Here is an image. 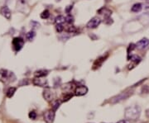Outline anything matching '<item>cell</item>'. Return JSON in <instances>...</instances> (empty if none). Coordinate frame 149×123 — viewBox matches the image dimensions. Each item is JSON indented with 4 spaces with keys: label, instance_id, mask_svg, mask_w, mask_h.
I'll use <instances>...</instances> for the list:
<instances>
[{
    "label": "cell",
    "instance_id": "cell-1",
    "mask_svg": "<svg viewBox=\"0 0 149 123\" xmlns=\"http://www.w3.org/2000/svg\"><path fill=\"white\" fill-rule=\"evenodd\" d=\"M141 114V108L138 105L131 106L126 108L124 112L125 118L128 120L135 121L137 119H138Z\"/></svg>",
    "mask_w": 149,
    "mask_h": 123
},
{
    "label": "cell",
    "instance_id": "cell-2",
    "mask_svg": "<svg viewBox=\"0 0 149 123\" xmlns=\"http://www.w3.org/2000/svg\"><path fill=\"white\" fill-rule=\"evenodd\" d=\"M132 94H133L132 91H125V92L120 93L119 95H117V96H115V97H113V98H111L110 103L111 104H116V103H118V102H119L121 101L125 100V99L128 98Z\"/></svg>",
    "mask_w": 149,
    "mask_h": 123
},
{
    "label": "cell",
    "instance_id": "cell-3",
    "mask_svg": "<svg viewBox=\"0 0 149 123\" xmlns=\"http://www.w3.org/2000/svg\"><path fill=\"white\" fill-rule=\"evenodd\" d=\"M24 45V40L21 37H15L13 40V46L15 51H19Z\"/></svg>",
    "mask_w": 149,
    "mask_h": 123
},
{
    "label": "cell",
    "instance_id": "cell-4",
    "mask_svg": "<svg viewBox=\"0 0 149 123\" xmlns=\"http://www.w3.org/2000/svg\"><path fill=\"white\" fill-rule=\"evenodd\" d=\"M100 23H101V19L100 17H95L91 20H89V22L87 23V25H86V27L89 29H95L100 25Z\"/></svg>",
    "mask_w": 149,
    "mask_h": 123
},
{
    "label": "cell",
    "instance_id": "cell-5",
    "mask_svg": "<svg viewBox=\"0 0 149 123\" xmlns=\"http://www.w3.org/2000/svg\"><path fill=\"white\" fill-rule=\"evenodd\" d=\"M0 74L2 75V78L5 80H9V82H13L15 78H12V77H15L13 72H9L7 69H1L0 70Z\"/></svg>",
    "mask_w": 149,
    "mask_h": 123
},
{
    "label": "cell",
    "instance_id": "cell-6",
    "mask_svg": "<svg viewBox=\"0 0 149 123\" xmlns=\"http://www.w3.org/2000/svg\"><path fill=\"white\" fill-rule=\"evenodd\" d=\"M32 83L34 85L39 86V87H48V83L46 79H44L41 77H36L33 78Z\"/></svg>",
    "mask_w": 149,
    "mask_h": 123
},
{
    "label": "cell",
    "instance_id": "cell-7",
    "mask_svg": "<svg viewBox=\"0 0 149 123\" xmlns=\"http://www.w3.org/2000/svg\"><path fill=\"white\" fill-rule=\"evenodd\" d=\"M55 119V111L48 110L44 113V120L47 123H52Z\"/></svg>",
    "mask_w": 149,
    "mask_h": 123
},
{
    "label": "cell",
    "instance_id": "cell-8",
    "mask_svg": "<svg viewBox=\"0 0 149 123\" xmlns=\"http://www.w3.org/2000/svg\"><path fill=\"white\" fill-rule=\"evenodd\" d=\"M148 46H149V40L147 38H143L142 40H140V41L137 42V44H136L137 48H138L140 50L146 49L147 47H148Z\"/></svg>",
    "mask_w": 149,
    "mask_h": 123
},
{
    "label": "cell",
    "instance_id": "cell-9",
    "mask_svg": "<svg viewBox=\"0 0 149 123\" xmlns=\"http://www.w3.org/2000/svg\"><path fill=\"white\" fill-rule=\"evenodd\" d=\"M88 92V88L86 86H79L76 89V95L77 96H83V95L86 94Z\"/></svg>",
    "mask_w": 149,
    "mask_h": 123
},
{
    "label": "cell",
    "instance_id": "cell-10",
    "mask_svg": "<svg viewBox=\"0 0 149 123\" xmlns=\"http://www.w3.org/2000/svg\"><path fill=\"white\" fill-rule=\"evenodd\" d=\"M0 13H1L3 17L7 18V20H10L11 18V11L7 6H3L0 9Z\"/></svg>",
    "mask_w": 149,
    "mask_h": 123
},
{
    "label": "cell",
    "instance_id": "cell-11",
    "mask_svg": "<svg viewBox=\"0 0 149 123\" xmlns=\"http://www.w3.org/2000/svg\"><path fill=\"white\" fill-rule=\"evenodd\" d=\"M107 56H108V55H105V56H104V55H103V56L98 58L95 61V63H94L93 69H97V68H100V67L102 65V64H103V62L105 60V59L107 58Z\"/></svg>",
    "mask_w": 149,
    "mask_h": 123
},
{
    "label": "cell",
    "instance_id": "cell-12",
    "mask_svg": "<svg viewBox=\"0 0 149 123\" xmlns=\"http://www.w3.org/2000/svg\"><path fill=\"white\" fill-rule=\"evenodd\" d=\"M43 97L46 101H52L54 98V94L51 90L46 89L43 91Z\"/></svg>",
    "mask_w": 149,
    "mask_h": 123
},
{
    "label": "cell",
    "instance_id": "cell-13",
    "mask_svg": "<svg viewBox=\"0 0 149 123\" xmlns=\"http://www.w3.org/2000/svg\"><path fill=\"white\" fill-rule=\"evenodd\" d=\"M98 13H99L100 14H103L104 18L110 17V16L112 15V11L106 8V7H102L101 9H100L99 11H98Z\"/></svg>",
    "mask_w": 149,
    "mask_h": 123
},
{
    "label": "cell",
    "instance_id": "cell-14",
    "mask_svg": "<svg viewBox=\"0 0 149 123\" xmlns=\"http://www.w3.org/2000/svg\"><path fill=\"white\" fill-rule=\"evenodd\" d=\"M142 8H143L142 4L138 3H135V4L133 5V7H131V11L133 13H139V12L142 10Z\"/></svg>",
    "mask_w": 149,
    "mask_h": 123
},
{
    "label": "cell",
    "instance_id": "cell-15",
    "mask_svg": "<svg viewBox=\"0 0 149 123\" xmlns=\"http://www.w3.org/2000/svg\"><path fill=\"white\" fill-rule=\"evenodd\" d=\"M48 74V71L47 70H45V69H41V70H37L35 72V76L36 77H41L43 78L46 76Z\"/></svg>",
    "mask_w": 149,
    "mask_h": 123
},
{
    "label": "cell",
    "instance_id": "cell-16",
    "mask_svg": "<svg viewBox=\"0 0 149 123\" xmlns=\"http://www.w3.org/2000/svg\"><path fill=\"white\" fill-rule=\"evenodd\" d=\"M129 59L134 63V65H138V63H140L142 59H141L138 55H132L131 56H129Z\"/></svg>",
    "mask_w": 149,
    "mask_h": 123
},
{
    "label": "cell",
    "instance_id": "cell-17",
    "mask_svg": "<svg viewBox=\"0 0 149 123\" xmlns=\"http://www.w3.org/2000/svg\"><path fill=\"white\" fill-rule=\"evenodd\" d=\"M15 92H16V88H14V87H11V88H9V90L7 91V93H6L7 97L11 98L14 95Z\"/></svg>",
    "mask_w": 149,
    "mask_h": 123
},
{
    "label": "cell",
    "instance_id": "cell-18",
    "mask_svg": "<svg viewBox=\"0 0 149 123\" xmlns=\"http://www.w3.org/2000/svg\"><path fill=\"white\" fill-rule=\"evenodd\" d=\"M35 35H36V34H35V31H29V32L27 33L26 37H27V40H28V41H32L33 38L35 37Z\"/></svg>",
    "mask_w": 149,
    "mask_h": 123
},
{
    "label": "cell",
    "instance_id": "cell-19",
    "mask_svg": "<svg viewBox=\"0 0 149 123\" xmlns=\"http://www.w3.org/2000/svg\"><path fill=\"white\" fill-rule=\"evenodd\" d=\"M65 22H67L68 24H72V23L74 22V17H73V16H71L70 14H68V15L65 17Z\"/></svg>",
    "mask_w": 149,
    "mask_h": 123
},
{
    "label": "cell",
    "instance_id": "cell-20",
    "mask_svg": "<svg viewBox=\"0 0 149 123\" xmlns=\"http://www.w3.org/2000/svg\"><path fill=\"white\" fill-rule=\"evenodd\" d=\"M63 22H65V17L61 15L58 16V17H56V19H55V22H56V24H61V23H62Z\"/></svg>",
    "mask_w": 149,
    "mask_h": 123
},
{
    "label": "cell",
    "instance_id": "cell-21",
    "mask_svg": "<svg viewBox=\"0 0 149 123\" xmlns=\"http://www.w3.org/2000/svg\"><path fill=\"white\" fill-rule=\"evenodd\" d=\"M50 17V12L48 10H45L43 11L41 13V17L42 19H47Z\"/></svg>",
    "mask_w": 149,
    "mask_h": 123
},
{
    "label": "cell",
    "instance_id": "cell-22",
    "mask_svg": "<svg viewBox=\"0 0 149 123\" xmlns=\"http://www.w3.org/2000/svg\"><path fill=\"white\" fill-rule=\"evenodd\" d=\"M66 31H67L69 33H74L77 31V28L74 26L70 25V26H68V27L66 28Z\"/></svg>",
    "mask_w": 149,
    "mask_h": 123
},
{
    "label": "cell",
    "instance_id": "cell-23",
    "mask_svg": "<svg viewBox=\"0 0 149 123\" xmlns=\"http://www.w3.org/2000/svg\"><path fill=\"white\" fill-rule=\"evenodd\" d=\"M56 31H57L58 33H61L64 30V26L62 25V23H61V24H56Z\"/></svg>",
    "mask_w": 149,
    "mask_h": 123
},
{
    "label": "cell",
    "instance_id": "cell-24",
    "mask_svg": "<svg viewBox=\"0 0 149 123\" xmlns=\"http://www.w3.org/2000/svg\"><path fill=\"white\" fill-rule=\"evenodd\" d=\"M136 45L135 44H133V43H131V44L130 45H129L128 46V54H130V50L132 51V50H134L135 48H136Z\"/></svg>",
    "mask_w": 149,
    "mask_h": 123
},
{
    "label": "cell",
    "instance_id": "cell-25",
    "mask_svg": "<svg viewBox=\"0 0 149 123\" xmlns=\"http://www.w3.org/2000/svg\"><path fill=\"white\" fill-rule=\"evenodd\" d=\"M61 105V102L60 101H56L55 102V103L53 104V107H52V110L53 111H56L59 107Z\"/></svg>",
    "mask_w": 149,
    "mask_h": 123
},
{
    "label": "cell",
    "instance_id": "cell-26",
    "mask_svg": "<svg viewBox=\"0 0 149 123\" xmlns=\"http://www.w3.org/2000/svg\"><path fill=\"white\" fill-rule=\"evenodd\" d=\"M28 117L30 119H32V120H35L37 117V113L34 112V111H32V112H29V115H28Z\"/></svg>",
    "mask_w": 149,
    "mask_h": 123
},
{
    "label": "cell",
    "instance_id": "cell-27",
    "mask_svg": "<svg viewBox=\"0 0 149 123\" xmlns=\"http://www.w3.org/2000/svg\"><path fill=\"white\" fill-rule=\"evenodd\" d=\"M142 93H149V87L147 85H143L142 88Z\"/></svg>",
    "mask_w": 149,
    "mask_h": 123
},
{
    "label": "cell",
    "instance_id": "cell-28",
    "mask_svg": "<svg viewBox=\"0 0 149 123\" xmlns=\"http://www.w3.org/2000/svg\"><path fill=\"white\" fill-rule=\"evenodd\" d=\"M72 96H73V95H72V94H70V93L66 94V95H65V96H64L63 100H64V101H68L69 99H70V98H72Z\"/></svg>",
    "mask_w": 149,
    "mask_h": 123
},
{
    "label": "cell",
    "instance_id": "cell-29",
    "mask_svg": "<svg viewBox=\"0 0 149 123\" xmlns=\"http://www.w3.org/2000/svg\"><path fill=\"white\" fill-rule=\"evenodd\" d=\"M72 7H73V5H69V6H67V7L65 8V12L67 13H70V10L72 9Z\"/></svg>",
    "mask_w": 149,
    "mask_h": 123
},
{
    "label": "cell",
    "instance_id": "cell-30",
    "mask_svg": "<svg viewBox=\"0 0 149 123\" xmlns=\"http://www.w3.org/2000/svg\"><path fill=\"white\" fill-rule=\"evenodd\" d=\"M146 117L149 119V108L146 110Z\"/></svg>",
    "mask_w": 149,
    "mask_h": 123
},
{
    "label": "cell",
    "instance_id": "cell-31",
    "mask_svg": "<svg viewBox=\"0 0 149 123\" xmlns=\"http://www.w3.org/2000/svg\"><path fill=\"white\" fill-rule=\"evenodd\" d=\"M117 123H128V121L127 120H122V121H119V122Z\"/></svg>",
    "mask_w": 149,
    "mask_h": 123
},
{
    "label": "cell",
    "instance_id": "cell-32",
    "mask_svg": "<svg viewBox=\"0 0 149 123\" xmlns=\"http://www.w3.org/2000/svg\"><path fill=\"white\" fill-rule=\"evenodd\" d=\"M22 3H25V0H21Z\"/></svg>",
    "mask_w": 149,
    "mask_h": 123
},
{
    "label": "cell",
    "instance_id": "cell-33",
    "mask_svg": "<svg viewBox=\"0 0 149 123\" xmlns=\"http://www.w3.org/2000/svg\"><path fill=\"white\" fill-rule=\"evenodd\" d=\"M146 2H147V3H149V0H145Z\"/></svg>",
    "mask_w": 149,
    "mask_h": 123
},
{
    "label": "cell",
    "instance_id": "cell-34",
    "mask_svg": "<svg viewBox=\"0 0 149 123\" xmlns=\"http://www.w3.org/2000/svg\"><path fill=\"white\" fill-rule=\"evenodd\" d=\"M56 1H61V0H56Z\"/></svg>",
    "mask_w": 149,
    "mask_h": 123
}]
</instances>
